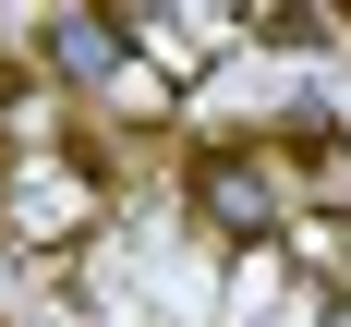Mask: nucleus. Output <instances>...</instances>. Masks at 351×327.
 <instances>
[{"label": "nucleus", "mask_w": 351, "mask_h": 327, "mask_svg": "<svg viewBox=\"0 0 351 327\" xmlns=\"http://www.w3.org/2000/svg\"><path fill=\"white\" fill-rule=\"evenodd\" d=\"M182 206L206 218L218 243H291L303 230V182L267 134H230V145H194L182 158Z\"/></svg>", "instance_id": "f257e3e1"}, {"label": "nucleus", "mask_w": 351, "mask_h": 327, "mask_svg": "<svg viewBox=\"0 0 351 327\" xmlns=\"http://www.w3.org/2000/svg\"><path fill=\"white\" fill-rule=\"evenodd\" d=\"M109 218V182H97V158H61V145H36V158H12L0 170V230L25 254H61V243H85Z\"/></svg>", "instance_id": "f03ea898"}]
</instances>
